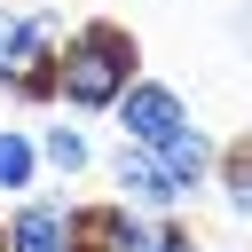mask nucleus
Returning a JSON list of instances; mask_svg holds the SVG:
<instances>
[{
	"label": "nucleus",
	"instance_id": "0eeeda50",
	"mask_svg": "<svg viewBox=\"0 0 252 252\" xmlns=\"http://www.w3.org/2000/svg\"><path fill=\"white\" fill-rule=\"evenodd\" d=\"M150 158H158V173H165V181L181 189V205H189V197H205V189H213V158H220V142L189 118V126H181L165 150H150Z\"/></svg>",
	"mask_w": 252,
	"mask_h": 252
},
{
	"label": "nucleus",
	"instance_id": "f8f14e48",
	"mask_svg": "<svg viewBox=\"0 0 252 252\" xmlns=\"http://www.w3.org/2000/svg\"><path fill=\"white\" fill-rule=\"evenodd\" d=\"M0 32H8V0H0Z\"/></svg>",
	"mask_w": 252,
	"mask_h": 252
},
{
	"label": "nucleus",
	"instance_id": "20e7f679",
	"mask_svg": "<svg viewBox=\"0 0 252 252\" xmlns=\"http://www.w3.org/2000/svg\"><path fill=\"white\" fill-rule=\"evenodd\" d=\"M110 118H118V142H126V150H165V142L189 126V102H181V87H165V79H134V87L110 102Z\"/></svg>",
	"mask_w": 252,
	"mask_h": 252
},
{
	"label": "nucleus",
	"instance_id": "9d476101",
	"mask_svg": "<svg viewBox=\"0 0 252 252\" xmlns=\"http://www.w3.org/2000/svg\"><path fill=\"white\" fill-rule=\"evenodd\" d=\"M213 189H220V205H228L236 220H252V142H228V150L213 158Z\"/></svg>",
	"mask_w": 252,
	"mask_h": 252
},
{
	"label": "nucleus",
	"instance_id": "39448f33",
	"mask_svg": "<svg viewBox=\"0 0 252 252\" xmlns=\"http://www.w3.org/2000/svg\"><path fill=\"white\" fill-rule=\"evenodd\" d=\"M0 252H71V197L63 189H32L0 213Z\"/></svg>",
	"mask_w": 252,
	"mask_h": 252
},
{
	"label": "nucleus",
	"instance_id": "423d86ee",
	"mask_svg": "<svg viewBox=\"0 0 252 252\" xmlns=\"http://www.w3.org/2000/svg\"><path fill=\"white\" fill-rule=\"evenodd\" d=\"M110 189H118L126 213H150V220H158V213H181V189L158 173L150 150H126V142H118V158H110Z\"/></svg>",
	"mask_w": 252,
	"mask_h": 252
},
{
	"label": "nucleus",
	"instance_id": "7ed1b4c3",
	"mask_svg": "<svg viewBox=\"0 0 252 252\" xmlns=\"http://www.w3.org/2000/svg\"><path fill=\"white\" fill-rule=\"evenodd\" d=\"M71 252H189V228L173 213H126L118 197L71 205Z\"/></svg>",
	"mask_w": 252,
	"mask_h": 252
},
{
	"label": "nucleus",
	"instance_id": "6e6552de",
	"mask_svg": "<svg viewBox=\"0 0 252 252\" xmlns=\"http://www.w3.org/2000/svg\"><path fill=\"white\" fill-rule=\"evenodd\" d=\"M32 142H39V173H55V181H79V173L94 165V134H87V126H71V118L32 126Z\"/></svg>",
	"mask_w": 252,
	"mask_h": 252
},
{
	"label": "nucleus",
	"instance_id": "1a4fd4ad",
	"mask_svg": "<svg viewBox=\"0 0 252 252\" xmlns=\"http://www.w3.org/2000/svg\"><path fill=\"white\" fill-rule=\"evenodd\" d=\"M47 173H39V142H32V126H0V197L16 205V197H32Z\"/></svg>",
	"mask_w": 252,
	"mask_h": 252
},
{
	"label": "nucleus",
	"instance_id": "9b49d317",
	"mask_svg": "<svg viewBox=\"0 0 252 252\" xmlns=\"http://www.w3.org/2000/svg\"><path fill=\"white\" fill-rule=\"evenodd\" d=\"M236 32H244V47H252V0H244V8H236Z\"/></svg>",
	"mask_w": 252,
	"mask_h": 252
},
{
	"label": "nucleus",
	"instance_id": "f257e3e1",
	"mask_svg": "<svg viewBox=\"0 0 252 252\" xmlns=\"http://www.w3.org/2000/svg\"><path fill=\"white\" fill-rule=\"evenodd\" d=\"M142 79V39L118 24V16H79L63 24V47H55V102L71 118H110V102Z\"/></svg>",
	"mask_w": 252,
	"mask_h": 252
},
{
	"label": "nucleus",
	"instance_id": "f03ea898",
	"mask_svg": "<svg viewBox=\"0 0 252 252\" xmlns=\"http://www.w3.org/2000/svg\"><path fill=\"white\" fill-rule=\"evenodd\" d=\"M55 47H63V16L55 8H8L0 32V94L24 110L55 102Z\"/></svg>",
	"mask_w": 252,
	"mask_h": 252
}]
</instances>
